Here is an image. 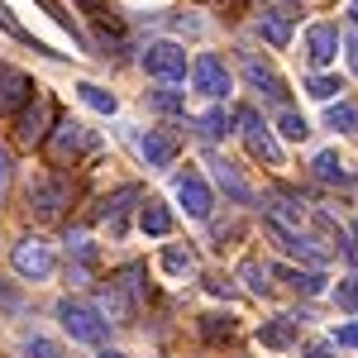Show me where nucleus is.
<instances>
[{"mask_svg": "<svg viewBox=\"0 0 358 358\" xmlns=\"http://www.w3.org/2000/svg\"><path fill=\"white\" fill-rule=\"evenodd\" d=\"M330 129L358 134V110H354V106H330Z\"/></svg>", "mask_w": 358, "mask_h": 358, "instance_id": "nucleus-27", "label": "nucleus"}, {"mask_svg": "<svg viewBox=\"0 0 358 358\" xmlns=\"http://www.w3.org/2000/svg\"><path fill=\"white\" fill-rule=\"evenodd\" d=\"M192 82L201 96H210V101H220L224 91H229V72H224V62L215 53H201L192 62Z\"/></svg>", "mask_w": 358, "mask_h": 358, "instance_id": "nucleus-6", "label": "nucleus"}, {"mask_svg": "<svg viewBox=\"0 0 358 358\" xmlns=\"http://www.w3.org/2000/svg\"><path fill=\"white\" fill-rule=\"evenodd\" d=\"M306 91H310L315 101H334L344 86H339V77H310V82H306Z\"/></svg>", "mask_w": 358, "mask_h": 358, "instance_id": "nucleus-28", "label": "nucleus"}, {"mask_svg": "<svg viewBox=\"0 0 358 358\" xmlns=\"http://www.w3.org/2000/svg\"><path fill=\"white\" fill-rule=\"evenodd\" d=\"M163 268H167L172 277H192V273H196V248L167 244V248H163Z\"/></svg>", "mask_w": 358, "mask_h": 358, "instance_id": "nucleus-15", "label": "nucleus"}, {"mask_svg": "<svg viewBox=\"0 0 358 358\" xmlns=\"http://www.w3.org/2000/svg\"><path fill=\"white\" fill-rule=\"evenodd\" d=\"M239 67H244V77L258 86L263 96H273V101H287V82H282V77H277V72H273V67H268V62H263L258 53H244V57H239Z\"/></svg>", "mask_w": 358, "mask_h": 358, "instance_id": "nucleus-9", "label": "nucleus"}, {"mask_svg": "<svg viewBox=\"0 0 358 358\" xmlns=\"http://www.w3.org/2000/svg\"><path fill=\"white\" fill-rule=\"evenodd\" d=\"M67 182L62 177H43V182H34L29 187V210L38 215V220H57L62 215V206H67Z\"/></svg>", "mask_w": 358, "mask_h": 358, "instance_id": "nucleus-5", "label": "nucleus"}, {"mask_svg": "<svg viewBox=\"0 0 358 358\" xmlns=\"http://www.w3.org/2000/svg\"><path fill=\"white\" fill-rule=\"evenodd\" d=\"M177 201L187 206V215H192V220H206V215H210V206H215V196H210V187H206V177H201V172H182V177H177Z\"/></svg>", "mask_w": 358, "mask_h": 358, "instance_id": "nucleus-7", "label": "nucleus"}, {"mask_svg": "<svg viewBox=\"0 0 358 358\" xmlns=\"http://www.w3.org/2000/svg\"><path fill=\"white\" fill-rule=\"evenodd\" d=\"M334 53H339V29L334 24H310L306 29V57L315 67H330Z\"/></svg>", "mask_w": 358, "mask_h": 358, "instance_id": "nucleus-10", "label": "nucleus"}, {"mask_svg": "<svg viewBox=\"0 0 358 358\" xmlns=\"http://www.w3.org/2000/svg\"><path fill=\"white\" fill-rule=\"evenodd\" d=\"M148 106L163 115H182L187 110V96H177V91H148Z\"/></svg>", "mask_w": 358, "mask_h": 358, "instance_id": "nucleus-23", "label": "nucleus"}, {"mask_svg": "<svg viewBox=\"0 0 358 358\" xmlns=\"http://www.w3.org/2000/svg\"><path fill=\"white\" fill-rule=\"evenodd\" d=\"M138 153H143L148 167H167L177 158V138L163 134V129H148V134H138Z\"/></svg>", "mask_w": 358, "mask_h": 358, "instance_id": "nucleus-11", "label": "nucleus"}, {"mask_svg": "<svg viewBox=\"0 0 358 358\" xmlns=\"http://www.w3.org/2000/svg\"><path fill=\"white\" fill-rule=\"evenodd\" d=\"M77 5H82L91 20H101V24H115V10L106 5V0H77Z\"/></svg>", "mask_w": 358, "mask_h": 358, "instance_id": "nucleus-31", "label": "nucleus"}, {"mask_svg": "<svg viewBox=\"0 0 358 358\" xmlns=\"http://www.w3.org/2000/svg\"><path fill=\"white\" fill-rule=\"evenodd\" d=\"M29 96H34L29 77L20 72V67H5V62H0V115L24 110V106H29Z\"/></svg>", "mask_w": 358, "mask_h": 358, "instance_id": "nucleus-8", "label": "nucleus"}, {"mask_svg": "<svg viewBox=\"0 0 358 358\" xmlns=\"http://www.w3.org/2000/svg\"><path fill=\"white\" fill-rule=\"evenodd\" d=\"M57 320H62V330L72 334V339H82V344H106V334H110V320L91 301H82V296H62L57 301Z\"/></svg>", "mask_w": 358, "mask_h": 358, "instance_id": "nucleus-1", "label": "nucleus"}, {"mask_svg": "<svg viewBox=\"0 0 358 358\" xmlns=\"http://www.w3.org/2000/svg\"><path fill=\"white\" fill-rule=\"evenodd\" d=\"M96 358H124V354H115V349H101V354H96Z\"/></svg>", "mask_w": 358, "mask_h": 358, "instance_id": "nucleus-36", "label": "nucleus"}, {"mask_svg": "<svg viewBox=\"0 0 358 358\" xmlns=\"http://www.w3.org/2000/svg\"><path fill=\"white\" fill-rule=\"evenodd\" d=\"M10 263H15V273L24 277V282H43V277H53V268H57L53 244H43V239H20L15 253H10Z\"/></svg>", "mask_w": 358, "mask_h": 358, "instance_id": "nucleus-2", "label": "nucleus"}, {"mask_svg": "<svg viewBox=\"0 0 358 358\" xmlns=\"http://www.w3.org/2000/svg\"><path fill=\"white\" fill-rule=\"evenodd\" d=\"M77 96H82L91 110H101V115H115V110H120V101H115L106 86H96V82H82V86H77Z\"/></svg>", "mask_w": 358, "mask_h": 358, "instance_id": "nucleus-18", "label": "nucleus"}, {"mask_svg": "<svg viewBox=\"0 0 358 358\" xmlns=\"http://www.w3.org/2000/svg\"><path fill=\"white\" fill-rule=\"evenodd\" d=\"M349 15H354V20H358V5H354V10H349Z\"/></svg>", "mask_w": 358, "mask_h": 358, "instance_id": "nucleus-37", "label": "nucleus"}, {"mask_svg": "<svg viewBox=\"0 0 358 358\" xmlns=\"http://www.w3.org/2000/svg\"><path fill=\"white\" fill-rule=\"evenodd\" d=\"M77 148H82V124H57V134H53V158H57V163H67Z\"/></svg>", "mask_w": 358, "mask_h": 358, "instance_id": "nucleus-17", "label": "nucleus"}, {"mask_svg": "<svg viewBox=\"0 0 358 358\" xmlns=\"http://www.w3.org/2000/svg\"><path fill=\"white\" fill-rule=\"evenodd\" d=\"M325 282H330L325 273H292V287H296V292H310V296L325 292Z\"/></svg>", "mask_w": 358, "mask_h": 358, "instance_id": "nucleus-29", "label": "nucleus"}, {"mask_svg": "<svg viewBox=\"0 0 358 358\" xmlns=\"http://www.w3.org/2000/svg\"><path fill=\"white\" fill-rule=\"evenodd\" d=\"M48 120H53V106L38 96V101L24 106V115H20V138H24V143H43V138H48Z\"/></svg>", "mask_w": 358, "mask_h": 358, "instance_id": "nucleus-12", "label": "nucleus"}, {"mask_svg": "<svg viewBox=\"0 0 358 358\" xmlns=\"http://www.w3.org/2000/svg\"><path fill=\"white\" fill-rule=\"evenodd\" d=\"M24 354L29 358H57V344H53V339H29Z\"/></svg>", "mask_w": 358, "mask_h": 358, "instance_id": "nucleus-32", "label": "nucleus"}, {"mask_svg": "<svg viewBox=\"0 0 358 358\" xmlns=\"http://www.w3.org/2000/svg\"><path fill=\"white\" fill-rule=\"evenodd\" d=\"M277 129H282L287 138H306V134H310L306 115H296V110H282V115H277Z\"/></svg>", "mask_w": 358, "mask_h": 358, "instance_id": "nucleus-25", "label": "nucleus"}, {"mask_svg": "<svg viewBox=\"0 0 358 358\" xmlns=\"http://www.w3.org/2000/svg\"><path fill=\"white\" fill-rule=\"evenodd\" d=\"M215 177H220V187L234 196V201H253V187H248V182H244V177H239L229 163H215Z\"/></svg>", "mask_w": 358, "mask_h": 358, "instance_id": "nucleus-20", "label": "nucleus"}, {"mask_svg": "<svg viewBox=\"0 0 358 358\" xmlns=\"http://www.w3.org/2000/svg\"><path fill=\"white\" fill-rule=\"evenodd\" d=\"M296 334H301V320H296V315H277V320H268V325L258 330V344H263V349H292Z\"/></svg>", "mask_w": 358, "mask_h": 358, "instance_id": "nucleus-13", "label": "nucleus"}, {"mask_svg": "<svg viewBox=\"0 0 358 358\" xmlns=\"http://www.w3.org/2000/svg\"><path fill=\"white\" fill-rule=\"evenodd\" d=\"M201 334L210 339V344H220L234 334V320H224V315H201Z\"/></svg>", "mask_w": 358, "mask_h": 358, "instance_id": "nucleus-24", "label": "nucleus"}, {"mask_svg": "<svg viewBox=\"0 0 358 358\" xmlns=\"http://www.w3.org/2000/svg\"><path fill=\"white\" fill-rule=\"evenodd\" d=\"M5 187H10V153L0 148V196H5Z\"/></svg>", "mask_w": 358, "mask_h": 358, "instance_id": "nucleus-34", "label": "nucleus"}, {"mask_svg": "<svg viewBox=\"0 0 358 358\" xmlns=\"http://www.w3.org/2000/svg\"><path fill=\"white\" fill-rule=\"evenodd\" d=\"M143 67H148L153 77H163V82H182V77H187V48H182V43H172V38L148 43Z\"/></svg>", "mask_w": 358, "mask_h": 358, "instance_id": "nucleus-4", "label": "nucleus"}, {"mask_svg": "<svg viewBox=\"0 0 358 358\" xmlns=\"http://www.w3.org/2000/svg\"><path fill=\"white\" fill-rule=\"evenodd\" d=\"M239 134H244V143H248V153L253 158H263V163H273V167H282V148H277V138H273V129L263 124V115L258 110H239Z\"/></svg>", "mask_w": 358, "mask_h": 358, "instance_id": "nucleus-3", "label": "nucleus"}, {"mask_svg": "<svg viewBox=\"0 0 358 358\" xmlns=\"http://www.w3.org/2000/svg\"><path fill=\"white\" fill-rule=\"evenodd\" d=\"M349 67L358 72V43H349Z\"/></svg>", "mask_w": 358, "mask_h": 358, "instance_id": "nucleus-35", "label": "nucleus"}, {"mask_svg": "<svg viewBox=\"0 0 358 358\" xmlns=\"http://www.w3.org/2000/svg\"><path fill=\"white\" fill-rule=\"evenodd\" d=\"M334 344H339V349H358V320L339 325V330H334Z\"/></svg>", "mask_w": 358, "mask_h": 358, "instance_id": "nucleus-33", "label": "nucleus"}, {"mask_svg": "<svg viewBox=\"0 0 358 358\" xmlns=\"http://www.w3.org/2000/svg\"><path fill=\"white\" fill-rule=\"evenodd\" d=\"M239 277L248 282V292H253V296H268V292H273V273H268L258 258H244V263H239Z\"/></svg>", "mask_w": 358, "mask_h": 358, "instance_id": "nucleus-16", "label": "nucleus"}, {"mask_svg": "<svg viewBox=\"0 0 358 358\" xmlns=\"http://www.w3.org/2000/svg\"><path fill=\"white\" fill-rule=\"evenodd\" d=\"M258 34H263L273 48H287V38H292V24H287V15H263V20H258Z\"/></svg>", "mask_w": 358, "mask_h": 358, "instance_id": "nucleus-19", "label": "nucleus"}, {"mask_svg": "<svg viewBox=\"0 0 358 358\" xmlns=\"http://www.w3.org/2000/svg\"><path fill=\"white\" fill-rule=\"evenodd\" d=\"M354 239H358V220H354Z\"/></svg>", "mask_w": 358, "mask_h": 358, "instance_id": "nucleus-38", "label": "nucleus"}, {"mask_svg": "<svg viewBox=\"0 0 358 358\" xmlns=\"http://www.w3.org/2000/svg\"><path fill=\"white\" fill-rule=\"evenodd\" d=\"M315 177L320 182H349V172H344V163H339V153H315Z\"/></svg>", "mask_w": 358, "mask_h": 358, "instance_id": "nucleus-21", "label": "nucleus"}, {"mask_svg": "<svg viewBox=\"0 0 358 358\" xmlns=\"http://www.w3.org/2000/svg\"><path fill=\"white\" fill-rule=\"evenodd\" d=\"M0 29H5L10 38H20V43H34V34H29V29L20 24L15 15H10V5H5V0H0ZM34 48H38V43H34Z\"/></svg>", "mask_w": 358, "mask_h": 358, "instance_id": "nucleus-26", "label": "nucleus"}, {"mask_svg": "<svg viewBox=\"0 0 358 358\" xmlns=\"http://www.w3.org/2000/svg\"><path fill=\"white\" fill-rule=\"evenodd\" d=\"M138 229H143V234H153V239L172 234V210H167V206H158V201H148V206L138 210Z\"/></svg>", "mask_w": 358, "mask_h": 358, "instance_id": "nucleus-14", "label": "nucleus"}, {"mask_svg": "<svg viewBox=\"0 0 358 358\" xmlns=\"http://www.w3.org/2000/svg\"><path fill=\"white\" fill-rule=\"evenodd\" d=\"M196 124H201V134H206V138H224V134H229V124H234V120H229V115H224L220 106H215V110H206V115H201Z\"/></svg>", "mask_w": 358, "mask_h": 358, "instance_id": "nucleus-22", "label": "nucleus"}, {"mask_svg": "<svg viewBox=\"0 0 358 358\" xmlns=\"http://www.w3.org/2000/svg\"><path fill=\"white\" fill-rule=\"evenodd\" d=\"M334 301L344 306V310H358V277H344V282L334 287Z\"/></svg>", "mask_w": 358, "mask_h": 358, "instance_id": "nucleus-30", "label": "nucleus"}]
</instances>
